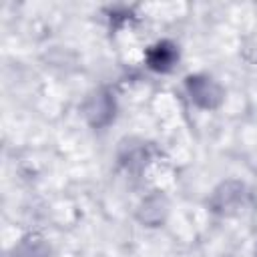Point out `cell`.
Here are the masks:
<instances>
[{
    "label": "cell",
    "mask_w": 257,
    "mask_h": 257,
    "mask_svg": "<svg viewBox=\"0 0 257 257\" xmlns=\"http://www.w3.org/2000/svg\"><path fill=\"white\" fill-rule=\"evenodd\" d=\"M189 90H191L193 100L199 102L201 106H215L221 98L219 88L209 78H201V76L189 78Z\"/></svg>",
    "instance_id": "1"
},
{
    "label": "cell",
    "mask_w": 257,
    "mask_h": 257,
    "mask_svg": "<svg viewBox=\"0 0 257 257\" xmlns=\"http://www.w3.org/2000/svg\"><path fill=\"white\" fill-rule=\"evenodd\" d=\"M175 62V48L167 42L157 44L151 52H149V64L155 70H167L171 68V64Z\"/></svg>",
    "instance_id": "2"
}]
</instances>
